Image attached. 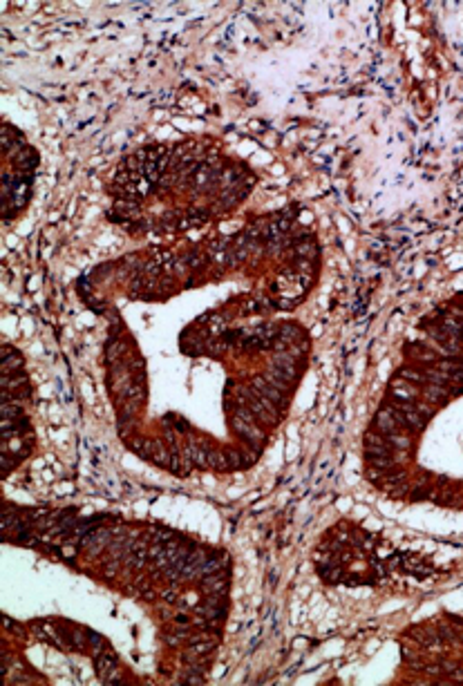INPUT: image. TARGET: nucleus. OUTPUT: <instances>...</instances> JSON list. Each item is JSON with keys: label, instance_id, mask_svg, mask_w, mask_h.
Segmentation results:
<instances>
[{"label": "nucleus", "instance_id": "1a4fd4ad", "mask_svg": "<svg viewBox=\"0 0 463 686\" xmlns=\"http://www.w3.org/2000/svg\"><path fill=\"white\" fill-rule=\"evenodd\" d=\"M298 253L302 257L314 259L316 255H318V246H316L314 242H309V240H302V242H298Z\"/></svg>", "mask_w": 463, "mask_h": 686}, {"label": "nucleus", "instance_id": "20e7f679", "mask_svg": "<svg viewBox=\"0 0 463 686\" xmlns=\"http://www.w3.org/2000/svg\"><path fill=\"white\" fill-rule=\"evenodd\" d=\"M110 539H112V530H108V528H92L90 532L83 537V548H85L87 552L96 554L98 550L106 548V545L110 543Z\"/></svg>", "mask_w": 463, "mask_h": 686}, {"label": "nucleus", "instance_id": "423d86ee", "mask_svg": "<svg viewBox=\"0 0 463 686\" xmlns=\"http://www.w3.org/2000/svg\"><path fill=\"white\" fill-rule=\"evenodd\" d=\"M365 461L369 467H376L381 472H389L392 467H396V451L394 454H372V451H365Z\"/></svg>", "mask_w": 463, "mask_h": 686}, {"label": "nucleus", "instance_id": "9d476101", "mask_svg": "<svg viewBox=\"0 0 463 686\" xmlns=\"http://www.w3.org/2000/svg\"><path fill=\"white\" fill-rule=\"evenodd\" d=\"M414 409H416V412H419L421 416H425V418H432V416H434V412H436V407H434V405H430L428 403V400H414Z\"/></svg>", "mask_w": 463, "mask_h": 686}, {"label": "nucleus", "instance_id": "f03ea898", "mask_svg": "<svg viewBox=\"0 0 463 686\" xmlns=\"http://www.w3.org/2000/svg\"><path fill=\"white\" fill-rule=\"evenodd\" d=\"M251 391L255 393V396H262V398L271 400L275 407H284V405H287V393H282L280 389H275L273 384H269L267 378H253Z\"/></svg>", "mask_w": 463, "mask_h": 686}, {"label": "nucleus", "instance_id": "39448f33", "mask_svg": "<svg viewBox=\"0 0 463 686\" xmlns=\"http://www.w3.org/2000/svg\"><path fill=\"white\" fill-rule=\"evenodd\" d=\"M374 427L381 431V434H396V431H405L403 427H400V423L396 420V416H394V412L389 407H383L381 412L376 414V418H374Z\"/></svg>", "mask_w": 463, "mask_h": 686}, {"label": "nucleus", "instance_id": "6e6552de", "mask_svg": "<svg viewBox=\"0 0 463 686\" xmlns=\"http://www.w3.org/2000/svg\"><path fill=\"white\" fill-rule=\"evenodd\" d=\"M398 378H403V380H409V382H414V384H428V376H425L423 369L403 367V369H398Z\"/></svg>", "mask_w": 463, "mask_h": 686}, {"label": "nucleus", "instance_id": "0eeeda50", "mask_svg": "<svg viewBox=\"0 0 463 686\" xmlns=\"http://www.w3.org/2000/svg\"><path fill=\"white\" fill-rule=\"evenodd\" d=\"M421 396H425V400L428 403H434V405H443L447 398L452 396L450 389L445 387V384H425L423 391H421Z\"/></svg>", "mask_w": 463, "mask_h": 686}, {"label": "nucleus", "instance_id": "9b49d317", "mask_svg": "<svg viewBox=\"0 0 463 686\" xmlns=\"http://www.w3.org/2000/svg\"><path fill=\"white\" fill-rule=\"evenodd\" d=\"M161 597H164V599H166V601H170V604H173V601H177V599H179V597H177V595H175V592H173V590H166V592H164V595H161Z\"/></svg>", "mask_w": 463, "mask_h": 686}, {"label": "nucleus", "instance_id": "7ed1b4c3", "mask_svg": "<svg viewBox=\"0 0 463 686\" xmlns=\"http://www.w3.org/2000/svg\"><path fill=\"white\" fill-rule=\"evenodd\" d=\"M421 391H423V389L416 387L414 382L403 380V378L396 376V378L392 380V387H389V391H387V398H396V400H419Z\"/></svg>", "mask_w": 463, "mask_h": 686}, {"label": "nucleus", "instance_id": "f257e3e1", "mask_svg": "<svg viewBox=\"0 0 463 686\" xmlns=\"http://www.w3.org/2000/svg\"><path fill=\"white\" fill-rule=\"evenodd\" d=\"M231 427L235 429L237 434H240V438L246 440L248 447H253V449H260L262 443H264V438H267V436L258 429L255 420H244V418H240V416H233V418H231Z\"/></svg>", "mask_w": 463, "mask_h": 686}]
</instances>
